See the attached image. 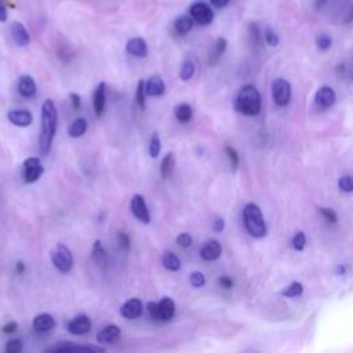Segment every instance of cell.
Here are the masks:
<instances>
[{
	"label": "cell",
	"instance_id": "d590c367",
	"mask_svg": "<svg viewBox=\"0 0 353 353\" xmlns=\"http://www.w3.org/2000/svg\"><path fill=\"white\" fill-rule=\"evenodd\" d=\"M189 283L193 286L195 289H200V287L206 285V277H204L202 272H193L189 276Z\"/></svg>",
	"mask_w": 353,
	"mask_h": 353
},
{
	"label": "cell",
	"instance_id": "ba28073f",
	"mask_svg": "<svg viewBox=\"0 0 353 353\" xmlns=\"http://www.w3.org/2000/svg\"><path fill=\"white\" fill-rule=\"evenodd\" d=\"M44 168L38 157H28L24 162V181L26 184H33L39 180Z\"/></svg>",
	"mask_w": 353,
	"mask_h": 353
},
{
	"label": "cell",
	"instance_id": "7a4b0ae2",
	"mask_svg": "<svg viewBox=\"0 0 353 353\" xmlns=\"http://www.w3.org/2000/svg\"><path fill=\"white\" fill-rule=\"evenodd\" d=\"M237 112L245 116H257L261 111V94L254 86H244L235 101Z\"/></svg>",
	"mask_w": 353,
	"mask_h": 353
},
{
	"label": "cell",
	"instance_id": "ab89813d",
	"mask_svg": "<svg viewBox=\"0 0 353 353\" xmlns=\"http://www.w3.org/2000/svg\"><path fill=\"white\" fill-rule=\"evenodd\" d=\"M177 244L180 245V247H182V249H188V247L192 244V236H190L189 233H181V235H178V237H177Z\"/></svg>",
	"mask_w": 353,
	"mask_h": 353
},
{
	"label": "cell",
	"instance_id": "f1b7e54d",
	"mask_svg": "<svg viewBox=\"0 0 353 353\" xmlns=\"http://www.w3.org/2000/svg\"><path fill=\"white\" fill-rule=\"evenodd\" d=\"M302 293H304V286L299 281H294L290 286H287L286 289L281 290V295L287 298L299 297Z\"/></svg>",
	"mask_w": 353,
	"mask_h": 353
},
{
	"label": "cell",
	"instance_id": "b9f144b4",
	"mask_svg": "<svg viewBox=\"0 0 353 353\" xmlns=\"http://www.w3.org/2000/svg\"><path fill=\"white\" fill-rule=\"evenodd\" d=\"M70 97V101H72V107H74L75 111H79L82 108V99H80V95L76 94V93H72L69 95Z\"/></svg>",
	"mask_w": 353,
	"mask_h": 353
},
{
	"label": "cell",
	"instance_id": "9a60e30c",
	"mask_svg": "<svg viewBox=\"0 0 353 353\" xmlns=\"http://www.w3.org/2000/svg\"><path fill=\"white\" fill-rule=\"evenodd\" d=\"M9 120L13 123L14 126H18V127H28V126L32 125L33 121V116L29 111H25V109H17V111H10Z\"/></svg>",
	"mask_w": 353,
	"mask_h": 353
},
{
	"label": "cell",
	"instance_id": "5bb4252c",
	"mask_svg": "<svg viewBox=\"0 0 353 353\" xmlns=\"http://www.w3.org/2000/svg\"><path fill=\"white\" fill-rule=\"evenodd\" d=\"M11 36H13L15 44L20 46V47H25L30 42L29 33H28L25 25L21 24V22L15 21L11 24Z\"/></svg>",
	"mask_w": 353,
	"mask_h": 353
},
{
	"label": "cell",
	"instance_id": "60d3db41",
	"mask_svg": "<svg viewBox=\"0 0 353 353\" xmlns=\"http://www.w3.org/2000/svg\"><path fill=\"white\" fill-rule=\"evenodd\" d=\"M22 350V342L20 340H11L6 345V352L7 353H20Z\"/></svg>",
	"mask_w": 353,
	"mask_h": 353
},
{
	"label": "cell",
	"instance_id": "d6986e66",
	"mask_svg": "<svg viewBox=\"0 0 353 353\" xmlns=\"http://www.w3.org/2000/svg\"><path fill=\"white\" fill-rule=\"evenodd\" d=\"M145 91H147V95H149V97H160V95H163L164 91H166L164 80L160 76H152L145 83Z\"/></svg>",
	"mask_w": 353,
	"mask_h": 353
},
{
	"label": "cell",
	"instance_id": "f35d334b",
	"mask_svg": "<svg viewBox=\"0 0 353 353\" xmlns=\"http://www.w3.org/2000/svg\"><path fill=\"white\" fill-rule=\"evenodd\" d=\"M225 152H226V155H228V159L231 160L232 167L236 170V168L239 167V155H237V152L235 151L232 147H225Z\"/></svg>",
	"mask_w": 353,
	"mask_h": 353
},
{
	"label": "cell",
	"instance_id": "7402d4cb",
	"mask_svg": "<svg viewBox=\"0 0 353 353\" xmlns=\"http://www.w3.org/2000/svg\"><path fill=\"white\" fill-rule=\"evenodd\" d=\"M192 28H193V20L189 15H180L174 21V29H175L177 33L181 34V36L190 32Z\"/></svg>",
	"mask_w": 353,
	"mask_h": 353
},
{
	"label": "cell",
	"instance_id": "4316f807",
	"mask_svg": "<svg viewBox=\"0 0 353 353\" xmlns=\"http://www.w3.org/2000/svg\"><path fill=\"white\" fill-rule=\"evenodd\" d=\"M87 131V121L84 119H76V120L69 125L68 127V134L69 137L72 138H79L82 137L83 134Z\"/></svg>",
	"mask_w": 353,
	"mask_h": 353
},
{
	"label": "cell",
	"instance_id": "836d02e7",
	"mask_svg": "<svg viewBox=\"0 0 353 353\" xmlns=\"http://www.w3.org/2000/svg\"><path fill=\"white\" fill-rule=\"evenodd\" d=\"M340 189L345 193H350L353 192V175H342L338 181Z\"/></svg>",
	"mask_w": 353,
	"mask_h": 353
},
{
	"label": "cell",
	"instance_id": "f6af8a7d",
	"mask_svg": "<svg viewBox=\"0 0 353 353\" xmlns=\"http://www.w3.org/2000/svg\"><path fill=\"white\" fill-rule=\"evenodd\" d=\"M119 241H120V245L123 247V249H129L130 245V239L127 235H125V233H119Z\"/></svg>",
	"mask_w": 353,
	"mask_h": 353
},
{
	"label": "cell",
	"instance_id": "7c38bea8",
	"mask_svg": "<svg viewBox=\"0 0 353 353\" xmlns=\"http://www.w3.org/2000/svg\"><path fill=\"white\" fill-rule=\"evenodd\" d=\"M90 330L91 322L84 314H79L70 320L68 324V331L74 336H83V334H87Z\"/></svg>",
	"mask_w": 353,
	"mask_h": 353
},
{
	"label": "cell",
	"instance_id": "e0dca14e",
	"mask_svg": "<svg viewBox=\"0 0 353 353\" xmlns=\"http://www.w3.org/2000/svg\"><path fill=\"white\" fill-rule=\"evenodd\" d=\"M126 50H127V52L131 54V56L144 58V57H147L148 54L147 42H145L143 38H133V39H130L129 42H127Z\"/></svg>",
	"mask_w": 353,
	"mask_h": 353
},
{
	"label": "cell",
	"instance_id": "277c9868",
	"mask_svg": "<svg viewBox=\"0 0 353 353\" xmlns=\"http://www.w3.org/2000/svg\"><path fill=\"white\" fill-rule=\"evenodd\" d=\"M148 312L155 320L168 322L175 314V302L168 297H164L160 302H149Z\"/></svg>",
	"mask_w": 353,
	"mask_h": 353
},
{
	"label": "cell",
	"instance_id": "9c48e42d",
	"mask_svg": "<svg viewBox=\"0 0 353 353\" xmlns=\"http://www.w3.org/2000/svg\"><path fill=\"white\" fill-rule=\"evenodd\" d=\"M131 213L139 222H143V224L151 222V214L148 210L145 199L141 195H134L131 199Z\"/></svg>",
	"mask_w": 353,
	"mask_h": 353
},
{
	"label": "cell",
	"instance_id": "bcb514c9",
	"mask_svg": "<svg viewBox=\"0 0 353 353\" xmlns=\"http://www.w3.org/2000/svg\"><path fill=\"white\" fill-rule=\"evenodd\" d=\"M210 3L217 9H224L229 3V0H210Z\"/></svg>",
	"mask_w": 353,
	"mask_h": 353
},
{
	"label": "cell",
	"instance_id": "30bf717a",
	"mask_svg": "<svg viewBox=\"0 0 353 353\" xmlns=\"http://www.w3.org/2000/svg\"><path fill=\"white\" fill-rule=\"evenodd\" d=\"M337 99V94L336 91L332 90L331 87L328 86H323L320 87L317 93H316V97H314V102L317 107L323 109L331 108L332 105L336 103Z\"/></svg>",
	"mask_w": 353,
	"mask_h": 353
},
{
	"label": "cell",
	"instance_id": "f546056e",
	"mask_svg": "<svg viewBox=\"0 0 353 353\" xmlns=\"http://www.w3.org/2000/svg\"><path fill=\"white\" fill-rule=\"evenodd\" d=\"M195 70H196V66H195V62L192 60H185L182 62L181 70H180V78L181 80H189L192 76L195 75Z\"/></svg>",
	"mask_w": 353,
	"mask_h": 353
},
{
	"label": "cell",
	"instance_id": "484cf974",
	"mask_svg": "<svg viewBox=\"0 0 353 353\" xmlns=\"http://www.w3.org/2000/svg\"><path fill=\"white\" fill-rule=\"evenodd\" d=\"M174 166H175V157H174L172 153H167L162 160V164H160V174H162L164 180H167L168 177L172 175Z\"/></svg>",
	"mask_w": 353,
	"mask_h": 353
},
{
	"label": "cell",
	"instance_id": "3957f363",
	"mask_svg": "<svg viewBox=\"0 0 353 353\" xmlns=\"http://www.w3.org/2000/svg\"><path fill=\"white\" fill-rule=\"evenodd\" d=\"M243 221L247 232L254 237H263L267 235V224L262 211L254 203H249L243 211Z\"/></svg>",
	"mask_w": 353,
	"mask_h": 353
},
{
	"label": "cell",
	"instance_id": "74e56055",
	"mask_svg": "<svg viewBox=\"0 0 353 353\" xmlns=\"http://www.w3.org/2000/svg\"><path fill=\"white\" fill-rule=\"evenodd\" d=\"M320 214L324 217V220L327 221V222H330V224H336L337 221H338V217H337L336 211L331 210V208H326V207H322V208H319Z\"/></svg>",
	"mask_w": 353,
	"mask_h": 353
},
{
	"label": "cell",
	"instance_id": "603a6c76",
	"mask_svg": "<svg viewBox=\"0 0 353 353\" xmlns=\"http://www.w3.org/2000/svg\"><path fill=\"white\" fill-rule=\"evenodd\" d=\"M93 259H94V262L101 268H105L107 267V263H108L107 251H105V249H103L99 240L95 241L94 245H93Z\"/></svg>",
	"mask_w": 353,
	"mask_h": 353
},
{
	"label": "cell",
	"instance_id": "52a82bcc",
	"mask_svg": "<svg viewBox=\"0 0 353 353\" xmlns=\"http://www.w3.org/2000/svg\"><path fill=\"white\" fill-rule=\"evenodd\" d=\"M190 17L199 25H210L214 20V11L204 2H195L190 6Z\"/></svg>",
	"mask_w": 353,
	"mask_h": 353
},
{
	"label": "cell",
	"instance_id": "cb8c5ba5",
	"mask_svg": "<svg viewBox=\"0 0 353 353\" xmlns=\"http://www.w3.org/2000/svg\"><path fill=\"white\" fill-rule=\"evenodd\" d=\"M174 115L181 123H188L193 116V111L189 103H180L174 108Z\"/></svg>",
	"mask_w": 353,
	"mask_h": 353
},
{
	"label": "cell",
	"instance_id": "d6a6232c",
	"mask_svg": "<svg viewBox=\"0 0 353 353\" xmlns=\"http://www.w3.org/2000/svg\"><path fill=\"white\" fill-rule=\"evenodd\" d=\"M316 46H317V48L322 50V51H327L328 48L332 46V38L324 33L319 34V36L316 38Z\"/></svg>",
	"mask_w": 353,
	"mask_h": 353
},
{
	"label": "cell",
	"instance_id": "4fadbf2b",
	"mask_svg": "<svg viewBox=\"0 0 353 353\" xmlns=\"http://www.w3.org/2000/svg\"><path fill=\"white\" fill-rule=\"evenodd\" d=\"M222 247L217 240H208L200 249V255L204 261H216L221 257Z\"/></svg>",
	"mask_w": 353,
	"mask_h": 353
},
{
	"label": "cell",
	"instance_id": "7dc6e473",
	"mask_svg": "<svg viewBox=\"0 0 353 353\" xmlns=\"http://www.w3.org/2000/svg\"><path fill=\"white\" fill-rule=\"evenodd\" d=\"M17 328H18L17 323H15V322H11V323L6 324L5 327H3V331H5L6 334H11V332L17 331Z\"/></svg>",
	"mask_w": 353,
	"mask_h": 353
},
{
	"label": "cell",
	"instance_id": "7bdbcfd3",
	"mask_svg": "<svg viewBox=\"0 0 353 353\" xmlns=\"http://www.w3.org/2000/svg\"><path fill=\"white\" fill-rule=\"evenodd\" d=\"M220 285L222 286L224 289H232L233 280L231 279V277H228V276H222V277H220Z\"/></svg>",
	"mask_w": 353,
	"mask_h": 353
},
{
	"label": "cell",
	"instance_id": "8992f818",
	"mask_svg": "<svg viewBox=\"0 0 353 353\" xmlns=\"http://www.w3.org/2000/svg\"><path fill=\"white\" fill-rule=\"evenodd\" d=\"M272 97L276 105L279 107H286L289 105L291 99V86L285 79H276L272 83Z\"/></svg>",
	"mask_w": 353,
	"mask_h": 353
},
{
	"label": "cell",
	"instance_id": "ee69618b",
	"mask_svg": "<svg viewBox=\"0 0 353 353\" xmlns=\"http://www.w3.org/2000/svg\"><path fill=\"white\" fill-rule=\"evenodd\" d=\"M213 228H214L216 232H222L225 228V221L222 220V218H217V220L214 221V224H213Z\"/></svg>",
	"mask_w": 353,
	"mask_h": 353
},
{
	"label": "cell",
	"instance_id": "44dd1931",
	"mask_svg": "<svg viewBox=\"0 0 353 353\" xmlns=\"http://www.w3.org/2000/svg\"><path fill=\"white\" fill-rule=\"evenodd\" d=\"M54 326H56V320H54V317H52L51 314L48 313L39 314V316H36L33 320L34 331H50L51 328H54Z\"/></svg>",
	"mask_w": 353,
	"mask_h": 353
},
{
	"label": "cell",
	"instance_id": "5b68a950",
	"mask_svg": "<svg viewBox=\"0 0 353 353\" xmlns=\"http://www.w3.org/2000/svg\"><path fill=\"white\" fill-rule=\"evenodd\" d=\"M51 261L54 267L62 273H68L74 267V255L68 247L62 243H58L51 251Z\"/></svg>",
	"mask_w": 353,
	"mask_h": 353
},
{
	"label": "cell",
	"instance_id": "1f68e13d",
	"mask_svg": "<svg viewBox=\"0 0 353 353\" xmlns=\"http://www.w3.org/2000/svg\"><path fill=\"white\" fill-rule=\"evenodd\" d=\"M160 151H162V141H160L159 134L155 133L149 141V155H151V157L156 159L159 156Z\"/></svg>",
	"mask_w": 353,
	"mask_h": 353
},
{
	"label": "cell",
	"instance_id": "8d00e7d4",
	"mask_svg": "<svg viewBox=\"0 0 353 353\" xmlns=\"http://www.w3.org/2000/svg\"><path fill=\"white\" fill-rule=\"evenodd\" d=\"M306 245V237L304 232H298L293 239V247L297 251H302Z\"/></svg>",
	"mask_w": 353,
	"mask_h": 353
},
{
	"label": "cell",
	"instance_id": "d4e9b609",
	"mask_svg": "<svg viewBox=\"0 0 353 353\" xmlns=\"http://www.w3.org/2000/svg\"><path fill=\"white\" fill-rule=\"evenodd\" d=\"M162 263L166 269L171 272H177L181 269V261L177 257L174 253H170V251H166L162 257Z\"/></svg>",
	"mask_w": 353,
	"mask_h": 353
},
{
	"label": "cell",
	"instance_id": "4dcf8cb0",
	"mask_svg": "<svg viewBox=\"0 0 353 353\" xmlns=\"http://www.w3.org/2000/svg\"><path fill=\"white\" fill-rule=\"evenodd\" d=\"M145 95H147V91H145V82L143 79L138 82L137 90H135V102L139 108L145 109Z\"/></svg>",
	"mask_w": 353,
	"mask_h": 353
},
{
	"label": "cell",
	"instance_id": "ffe728a7",
	"mask_svg": "<svg viewBox=\"0 0 353 353\" xmlns=\"http://www.w3.org/2000/svg\"><path fill=\"white\" fill-rule=\"evenodd\" d=\"M18 93L25 97V98H32L36 94V83L28 75H22L18 80Z\"/></svg>",
	"mask_w": 353,
	"mask_h": 353
},
{
	"label": "cell",
	"instance_id": "8fae6325",
	"mask_svg": "<svg viewBox=\"0 0 353 353\" xmlns=\"http://www.w3.org/2000/svg\"><path fill=\"white\" fill-rule=\"evenodd\" d=\"M120 314L125 319H138L143 314V302L138 298H131L121 305Z\"/></svg>",
	"mask_w": 353,
	"mask_h": 353
},
{
	"label": "cell",
	"instance_id": "c3c4849f",
	"mask_svg": "<svg viewBox=\"0 0 353 353\" xmlns=\"http://www.w3.org/2000/svg\"><path fill=\"white\" fill-rule=\"evenodd\" d=\"M7 20V10L6 6L0 2V22H5Z\"/></svg>",
	"mask_w": 353,
	"mask_h": 353
},
{
	"label": "cell",
	"instance_id": "ac0fdd59",
	"mask_svg": "<svg viewBox=\"0 0 353 353\" xmlns=\"http://www.w3.org/2000/svg\"><path fill=\"white\" fill-rule=\"evenodd\" d=\"M120 327L116 324H111V326L99 331V334L97 336V342L98 344H111V342H115L120 337Z\"/></svg>",
	"mask_w": 353,
	"mask_h": 353
},
{
	"label": "cell",
	"instance_id": "e575fe53",
	"mask_svg": "<svg viewBox=\"0 0 353 353\" xmlns=\"http://www.w3.org/2000/svg\"><path fill=\"white\" fill-rule=\"evenodd\" d=\"M263 39H265V42H267L269 46H272V47H276L277 44H279V36H277V33H276L275 30L272 29V28H265V32H263Z\"/></svg>",
	"mask_w": 353,
	"mask_h": 353
},
{
	"label": "cell",
	"instance_id": "f907efd6",
	"mask_svg": "<svg viewBox=\"0 0 353 353\" xmlns=\"http://www.w3.org/2000/svg\"><path fill=\"white\" fill-rule=\"evenodd\" d=\"M324 2H326V0H317V2H316V6H317V7H322V5H323Z\"/></svg>",
	"mask_w": 353,
	"mask_h": 353
},
{
	"label": "cell",
	"instance_id": "2e32d148",
	"mask_svg": "<svg viewBox=\"0 0 353 353\" xmlns=\"http://www.w3.org/2000/svg\"><path fill=\"white\" fill-rule=\"evenodd\" d=\"M105 89H107V84L103 82H101L95 89L94 94H93V105H94L95 115L98 117H101L103 115V111H105V101H107V97H105Z\"/></svg>",
	"mask_w": 353,
	"mask_h": 353
},
{
	"label": "cell",
	"instance_id": "83f0119b",
	"mask_svg": "<svg viewBox=\"0 0 353 353\" xmlns=\"http://www.w3.org/2000/svg\"><path fill=\"white\" fill-rule=\"evenodd\" d=\"M226 46H228V42H226L224 38H218V39H217L216 44H214V48H213V51H211L210 54L211 65H214L217 61L220 60V57L222 56L225 52V50H226Z\"/></svg>",
	"mask_w": 353,
	"mask_h": 353
},
{
	"label": "cell",
	"instance_id": "6da1fadb",
	"mask_svg": "<svg viewBox=\"0 0 353 353\" xmlns=\"http://www.w3.org/2000/svg\"><path fill=\"white\" fill-rule=\"evenodd\" d=\"M57 120L58 113L56 103L51 99H46L42 107V134L39 138V149L43 156H47L51 149L57 131Z\"/></svg>",
	"mask_w": 353,
	"mask_h": 353
},
{
	"label": "cell",
	"instance_id": "681fc988",
	"mask_svg": "<svg viewBox=\"0 0 353 353\" xmlns=\"http://www.w3.org/2000/svg\"><path fill=\"white\" fill-rule=\"evenodd\" d=\"M24 269H25V267H24V263L18 262L17 267H15V271H17V273H22V272H24Z\"/></svg>",
	"mask_w": 353,
	"mask_h": 353
}]
</instances>
